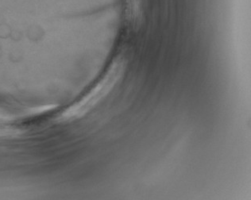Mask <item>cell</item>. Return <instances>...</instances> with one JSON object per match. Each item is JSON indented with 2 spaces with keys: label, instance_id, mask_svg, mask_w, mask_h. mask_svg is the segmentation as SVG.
I'll return each instance as SVG.
<instances>
[{
  "label": "cell",
  "instance_id": "1",
  "mask_svg": "<svg viewBox=\"0 0 251 200\" xmlns=\"http://www.w3.org/2000/svg\"><path fill=\"white\" fill-rule=\"evenodd\" d=\"M120 70V67H115L107 77L99 83L96 88L91 91L88 95L79 102L69 107L67 111L63 114V118L66 120H74L84 116L88 111L92 110L98 103L100 100L108 93L109 91L113 87Z\"/></svg>",
  "mask_w": 251,
  "mask_h": 200
}]
</instances>
